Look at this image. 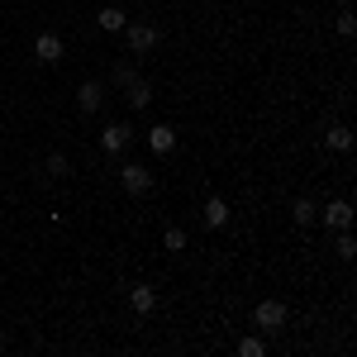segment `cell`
Masks as SVG:
<instances>
[{
  "label": "cell",
  "mask_w": 357,
  "mask_h": 357,
  "mask_svg": "<svg viewBox=\"0 0 357 357\" xmlns=\"http://www.w3.org/2000/svg\"><path fill=\"white\" fill-rule=\"evenodd\" d=\"M33 57H38V62H62V38H57V33H38Z\"/></svg>",
  "instance_id": "obj_5"
},
{
  "label": "cell",
  "mask_w": 357,
  "mask_h": 357,
  "mask_svg": "<svg viewBox=\"0 0 357 357\" xmlns=\"http://www.w3.org/2000/svg\"><path fill=\"white\" fill-rule=\"evenodd\" d=\"M329 148H333V153H348V148H353V134H348L343 124H338V129H329Z\"/></svg>",
  "instance_id": "obj_12"
},
{
  "label": "cell",
  "mask_w": 357,
  "mask_h": 357,
  "mask_svg": "<svg viewBox=\"0 0 357 357\" xmlns=\"http://www.w3.org/2000/svg\"><path fill=\"white\" fill-rule=\"evenodd\" d=\"M124 24H129L124 10H114V5H110V10H100V29H110V33H114V29H124Z\"/></svg>",
  "instance_id": "obj_13"
},
{
  "label": "cell",
  "mask_w": 357,
  "mask_h": 357,
  "mask_svg": "<svg viewBox=\"0 0 357 357\" xmlns=\"http://www.w3.org/2000/svg\"><path fill=\"white\" fill-rule=\"evenodd\" d=\"M205 224H210V229H220V224H229V205H224L220 195H210V200H205Z\"/></svg>",
  "instance_id": "obj_8"
},
{
  "label": "cell",
  "mask_w": 357,
  "mask_h": 357,
  "mask_svg": "<svg viewBox=\"0 0 357 357\" xmlns=\"http://www.w3.org/2000/svg\"><path fill=\"white\" fill-rule=\"evenodd\" d=\"M148 100H153V86H148V82H129V105H134V110H143Z\"/></svg>",
  "instance_id": "obj_11"
},
{
  "label": "cell",
  "mask_w": 357,
  "mask_h": 357,
  "mask_svg": "<svg viewBox=\"0 0 357 357\" xmlns=\"http://www.w3.org/2000/svg\"><path fill=\"white\" fill-rule=\"evenodd\" d=\"M100 100H105V91H100V82H86L82 91H77V105H82L86 114H91V110H100Z\"/></svg>",
  "instance_id": "obj_7"
},
{
  "label": "cell",
  "mask_w": 357,
  "mask_h": 357,
  "mask_svg": "<svg viewBox=\"0 0 357 357\" xmlns=\"http://www.w3.org/2000/svg\"><path fill=\"white\" fill-rule=\"evenodd\" d=\"M167 248H172V252H181V248H186V229H167V238H162Z\"/></svg>",
  "instance_id": "obj_15"
},
{
  "label": "cell",
  "mask_w": 357,
  "mask_h": 357,
  "mask_svg": "<svg viewBox=\"0 0 357 357\" xmlns=\"http://www.w3.org/2000/svg\"><path fill=\"white\" fill-rule=\"evenodd\" d=\"M238 353H243V357H262L267 348H262V338H243V343H238Z\"/></svg>",
  "instance_id": "obj_17"
},
{
  "label": "cell",
  "mask_w": 357,
  "mask_h": 357,
  "mask_svg": "<svg viewBox=\"0 0 357 357\" xmlns=\"http://www.w3.org/2000/svg\"><path fill=\"white\" fill-rule=\"evenodd\" d=\"M324 224L348 229V224H353V205H348V200H329V205H324Z\"/></svg>",
  "instance_id": "obj_6"
},
{
  "label": "cell",
  "mask_w": 357,
  "mask_h": 357,
  "mask_svg": "<svg viewBox=\"0 0 357 357\" xmlns=\"http://www.w3.org/2000/svg\"><path fill=\"white\" fill-rule=\"evenodd\" d=\"M119 176H124V191L129 195H148L153 191V172H148V167H124Z\"/></svg>",
  "instance_id": "obj_3"
},
{
  "label": "cell",
  "mask_w": 357,
  "mask_h": 357,
  "mask_svg": "<svg viewBox=\"0 0 357 357\" xmlns=\"http://www.w3.org/2000/svg\"><path fill=\"white\" fill-rule=\"evenodd\" d=\"M129 305H134L138 314H148V310L158 305V296H153V286H143V281H138V286H134V296H129Z\"/></svg>",
  "instance_id": "obj_10"
},
{
  "label": "cell",
  "mask_w": 357,
  "mask_h": 357,
  "mask_svg": "<svg viewBox=\"0 0 357 357\" xmlns=\"http://www.w3.org/2000/svg\"><path fill=\"white\" fill-rule=\"evenodd\" d=\"M129 138H134L129 124H110V129L100 134V148H105V153H124V148H129Z\"/></svg>",
  "instance_id": "obj_4"
},
{
  "label": "cell",
  "mask_w": 357,
  "mask_h": 357,
  "mask_svg": "<svg viewBox=\"0 0 357 357\" xmlns=\"http://www.w3.org/2000/svg\"><path fill=\"white\" fill-rule=\"evenodd\" d=\"M124 33H129V53H153L158 48V29L153 24H124Z\"/></svg>",
  "instance_id": "obj_1"
},
{
  "label": "cell",
  "mask_w": 357,
  "mask_h": 357,
  "mask_svg": "<svg viewBox=\"0 0 357 357\" xmlns=\"http://www.w3.org/2000/svg\"><path fill=\"white\" fill-rule=\"evenodd\" d=\"M252 324H262V329H281V324H286V305L281 301H262L257 305V310H252Z\"/></svg>",
  "instance_id": "obj_2"
},
{
  "label": "cell",
  "mask_w": 357,
  "mask_h": 357,
  "mask_svg": "<svg viewBox=\"0 0 357 357\" xmlns=\"http://www.w3.org/2000/svg\"><path fill=\"white\" fill-rule=\"evenodd\" d=\"M148 143H153V153H172V143H176V129H172V124H158V129L148 134Z\"/></svg>",
  "instance_id": "obj_9"
},
{
  "label": "cell",
  "mask_w": 357,
  "mask_h": 357,
  "mask_svg": "<svg viewBox=\"0 0 357 357\" xmlns=\"http://www.w3.org/2000/svg\"><path fill=\"white\" fill-rule=\"evenodd\" d=\"M314 215H319V210H314V200H296V220H301V224H310Z\"/></svg>",
  "instance_id": "obj_16"
},
{
  "label": "cell",
  "mask_w": 357,
  "mask_h": 357,
  "mask_svg": "<svg viewBox=\"0 0 357 357\" xmlns=\"http://www.w3.org/2000/svg\"><path fill=\"white\" fill-rule=\"evenodd\" d=\"M338 252H343V257H353V252H357V243H353V234H348V229L338 234Z\"/></svg>",
  "instance_id": "obj_18"
},
{
  "label": "cell",
  "mask_w": 357,
  "mask_h": 357,
  "mask_svg": "<svg viewBox=\"0 0 357 357\" xmlns=\"http://www.w3.org/2000/svg\"><path fill=\"white\" fill-rule=\"evenodd\" d=\"M67 172H72V162H67L62 153H53V158H48V176H67Z\"/></svg>",
  "instance_id": "obj_14"
}]
</instances>
